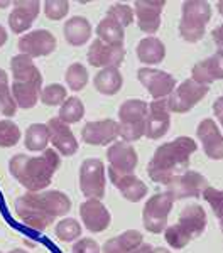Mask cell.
Returning a JSON list of instances; mask_svg holds the SVG:
<instances>
[{
  "label": "cell",
  "mask_w": 223,
  "mask_h": 253,
  "mask_svg": "<svg viewBox=\"0 0 223 253\" xmlns=\"http://www.w3.org/2000/svg\"><path fill=\"white\" fill-rule=\"evenodd\" d=\"M71 211V199L61 191H39L22 194L15 201V214L24 224L36 231L52 226L56 218Z\"/></svg>",
  "instance_id": "6da1fadb"
},
{
  "label": "cell",
  "mask_w": 223,
  "mask_h": 253,
  "mask_svg": "<svg viewBox=\"0 0 223 253\" xmlns=\"http://www.w3.org/2000/svg\"><path fill=\"white\" fill-rule=\"evenodd\" d=\"M196 149L198 145L191 137H178L159 145L147 164L149 179L168 186L174 177L188 170L189 159Z\"/></svg>",
  "instance_id": "7a4b0ae2"
},
{
  "label": "cell",
  "mask_w": 223,
  "mask_h": 253,
  "mask_svg": "<svg viewBox=\"0 0 223 253\" xmlns=\"http://www.w3.org/2000/svg\"><path fill=\"white\" fill-rule=\"evenodd\" d=\"M59 166L61 159L54 149H46L41 156L34 157L26 156V154H15L9 161L12 177L29 193L46 191Z\"/></svg>",
  "instance_id": "3957f363"
},
{
  "label": "cell",
  "mask_w": 223,
  "mask_h": 253,
  "mask_svg": "<svg viewBox=\"0 0 223 253\" xmlns=\"http://www.w3.org/2000/svg\"><path fill=\"white\" fill-rule=\"evenodd\" d=\"M212 19V5L203 0H186L181 7L179 34L186 42H198Z\"/></svg>",
  "instance_id": "277c9868"
},
{
  "label": "cell",
  "mask_w": 223,
  "mask_h": 253,
  "mask_svg": "<svg viewBox=\"0 0 223 253\" xmlns=\"http://www.w3.org/2000/svg\"><path fill=\"white\" fill-rule=\"evenodd\" d=\"M149 103L144 100H127L119 108V137L131 144L145 135V118Z\"/></svg>",
  "instance_id": "5b68a950"
},
{
  "label": "cell",
  "mask_w": 223,
  "mask_h": 253,
  "mask_svg": "<svg viewBox=\"0 0 223 253\" xmlns=\"http://www.w3.org/2000/svg\"><path fill=\"white\" fill-rule=\"evenodd\" d=\"M173 205L174 198L168 191L166 193H157L151 199H147L144 210H142V223H144V228L149 233H164Z\"/></svg>",
  "instance_id": "8992f818"
},
{
  "label": "cell",
  "mask_w": 223,
  "mask_h": 253,
  "mask_svg": "<svg viewBox=\"0 0 223 253\" xmlns=\"http://www.w3.org/2000/svg\"><path fill=\"white\" fill-rule=\"evenodd\" d=\"M80 191L87 199H103L105 166L100 159H85L80 166Z\"/></svg>",
  "instance_id": "52a82bcc"
},
{
  "label": "cell",
  "mask_w": 223,
  "mask_h": 253,
  "mask_svg": "<svg viewBox=\"0 0 223 253\" xmlns=\"http://www.w3.org/2000/svg\"><path fill=\"white\" fill-rule=\"evenodd\" d=\"M208 93V86L198 84L196 81L191 78L184 80L179 86L174 88V91L169 95L168 100V108L171 113H188L189 110L196 107L198 103L206 96Z\"/></svg>",
  "instance_id": "ba28073f"
},
{
  "label": "cell",
  "mask_w": 223,
  "mask_h": 253,
  "mask_svg": "<svg viewBox=\"0 0 223 253\" xmlns=\"http://www.w3.org/2000/svg\"><path fill=\"white\" fill-rule=\"evenodd\" d=\"M137 80L140 81V84L147 89V93L154 100L168 98L178 86L176 78L173 75L156 68H140L137 71Z\"/></svg>",
  "instance_id": "9c48e42d"
},
{
  "label": "cell",
  "mask_w": 223,
  "mask_h": 253,
  "mask_svg": "<svg viewBox=\"0 0 223 253\" xmlns=\"http://www.w3.org/2000/svg\"><path fill=\"white\" fill-rule=\"evenodd\" d=\"M56 46H58L56 38L47 29L27 32V34L20 36L17 42V49L20 51V54H27L32 59L52 54L56 51Z\"/></svg>",
  "instance_id": "30bf717a"
},
{
  "label": "cell",
  "mask_w": 223,
  "mask_h": 253,
  "mask_svg": "<svg viewBox=\"0 0 223 253\" xmlns=\"http://www.w3.org/2000/svg\"><path fill=\"white\" fill-rule=\"evenodd\" d=\"M208 186V181L203 174L196 172V170H186L169 182L168 193L173 196L174 201L184 198H200Z\"/></svg>",
  "instance_id": "8fae6325"
},
{
  "label": "cell",
  "mask_w": 223,
  "mask_h": 253,
  "mask_svg": "<svg viewBox=\"0 0 223 253\" xmlns=\"http://www.w3.org/2000/svg\"><path fill=\"white\" fill-rule=\"evenodd\" d=\"M171 126V112L168 108V100H154L149 103L147 118H145V135L151 140L164 137Z\"/></svg>",
  "instance_id": "7c38bea8"
},
{
  "label": "cell",
  "mask_w": 223,
  "mask_h": 253,
  "mask_svg": "<svg viewBox=\"0 0 223 253\" xmlns=\"http://www.w3.org/2000/svg\"><path fill=\"white\" fill-rule=\"evenodd\" d=\"M81 138L88 145H110L119 138V122L112 120V118L88 122L81 128Z\"/></svg>",
  "instance_id": "4fadbf2b"
},
{
  "label": "cell",
  "mask_w": 223,
  "mask_h": 253,
  "mask_svg": "<svg viewBox=\"0 0 223 253\" xmlns=\"http://www.w3.org/2000/svg\"><path fill=\"white\" fill-rule=\"evenodd\" d=\"M125 58L124 46H110L96 38L88 49V64L93 68H119Z\"/></svg>",
  "instance_id": "5bb4252c"
},
{
  "label": "cell",
  "mask_w": 223,
  "mask_h": 253,
  "mask_svg": "<svg viewBox=\"0 0 223 253\" xmlns=\"http://www.w3.org/2000/svg\"><path fill=\"white\" fill-rule=\"evenodd\" d=\"M47 132H49V144L54 150L64 157H71L78 152V140L71 132L70 125L61 122L58 117L47 122Z\"/></svg>",
  "instance_id": "9a60e30c"
},
{
  "label": "cell",
  "mask_w": 223,
  "mask_h": 253,
  "mask_svg": "<svg viewBox=\"0 0 223 253\" xmlns=\"http://www.w3.org/2000/svg\"><path fill=\"white\" fill-rule=\"evenodd\" d=\"M166 7L164 0H137L134 3V15L137 26L145 34H156L161 27V14Z\"/></svg>",
  "instance_id": "2e32d148"
},
{
  "label": "cell",
  "mask_w": 223,
  "mask_h": 253,
  "mask_svg": "<svg viewBox=\"0 0 223 253\" xmlns=\"http://www.w3.org/2000/svg\"><path fill=\"white\" fill-rule=\"evenodd\" d=\"M80 216L85 228L91 233H103L112 223V216L98 199H87L80 205Z\"/></svg>",
  "instance_id": "e0dca14e"
},
{
  "label": "cell",
  "mask_w": 223,
  "mask_h": 253,
  "mask_svg": "<svg viewBox=\"0 0 223 253\" xmlns=\"http://www.w3.org/2000/svg\"><path fill=\"white\" fill-rule=\"evenodd\" d=\"M196 135L200 138L203 150L206 157L212 161H222L223 159V135L213 118H205L200 122L196 128Z\"/></svg>",
  "instance_id": "ac0fdd59"
},
{
  "label": "cell",
  "mask_w": 223,
  "mask_h": 253,
  "mask_svg": "<svg viewBox=\"0 0 223 253\" xmlns=\"http://www.w3.org/2000/svg\"><path fill=\"white\" fill-rule=\"evenodd\" d=\"M14 9L9 15V27L14 34H24L31 29L32 22L41 12V2L38 0H15Z\"/></svg>",
  "instance_id": "d6986e66"
},
{
  "label": "cell",
  "mask_w": 223,
  "mask_h": 253,
  "mask_svg": "<svg viewBox=\"0 0 223 253\" xmlns=\"http://www.w3.org/2000/svg\"><path fill=\"white\" fill-rule=\"evenodd\" d=\"M107 159H108V162H110L108 169L115 170V172H120V174H134V170H135V167H137V161H139L135 149L124 140L113 142L112 145H108Z\"/></svg>",
  "instance_id": "ffe728a7"
},
{
  "label": "cell",
  "mask_w": 223,
  "mask_h": 253,
  "mask_svg": "<svg viewBox=\"0 0 223 253\" xmlns=\"http://www.w3.org/2000/svg\"><path fill=\"white\" fill-rule=\"evenodd\" d=\"M108 177H110L112 184L119 189V193L124 196V199L131 203H139L149 193L145 182L140 181L135 174H120L108 169Z\"/></svg>",
  "instance_id": "44dd1931"
},
{
  "label": "cell",
  "mask_w": 223,
  "mask_h": 253,
  "mask_svg": "<svg viewBox=\"0 0 223 253\" xmlns=\"http://www.w3.org/2000/svg\"><path fill=\"white\" fill-rule=\"evenodd\" d=\"M191 80L198 84L210 86L213 81L223 80V51L218 49L208 59L196 63L191 69Z\"/></svg>",
  "instance_id": "7402d4cb"
},
{
  "label": "cell",
  "mask_w": 223,
  "mask_h": 253,
  "mask_svg": "<svg viewBox=\"0 0 223 253\" xmlns=\"http://www.w3.org/2000/svg\"><path fill=\"white\" fill-rule=\"evenodd\" d=\"M12 96L17 105V108L29 110L34 108L39 101L41 89H43V80H26V81H14L12 83Z\"/></svg>",
  "instance_id": "603a6c76"
},
{
  "label": "cell",
  "mask_w": 223,
  "mask_h": 253,
  "mask_svg": "<svg viewBox=\"0 0 223 253\" xmlns=\"http://www.w3.org/2000/svg\"><path fill=\"white\" fill-rule=\"evenodd\" d=\"M64 39L68 44L80 47L87 44L91 38V24L83 15H75L64 22Z\"/></svg>",
  "instance_id": "cb8c5ba5"
},
{
  "label": "cell",
  "mask_w": 223,
  "mask_h": 253,
  "mask_svg": "<svg viewBox=\"0 0 223 253\" xmlns=\"http://www.w3.org/2000/svg\"><path fill=\"white\" fill-rule=\"evenodd\" d=\"M178 223L188 231L193 238L200 236L206 228V213L200 205H188L182 208Z\"/></svg>",
  "instance_id": "d4e9b609"
},
{
  "label": "cell",
  "mask_w": 223,
  "mask_h": 253,
  "mask_svg": "<svg viewBox=\"0 0 223 253\" xmlns=\"http://www.w3.org/2000/svg\"><path fill=\"white\" fill-rule=\"evenodd\" d=\"M135 54L142 64H159L166 58V46L161 39L149 36V38L139 41L135 47Z\"/></svg>",
  "instance_id": "484cf974"
},
{
  "label": "cell",
  "mask_w": 223,
  "mask_h": 253,
  "mask_svg": "<svg viewBox=\"0 0 223 253\" xmlns=\"http://www.w3.org/2000/svg\"><path fill=\"white\" fill-rule=\"evenodd\" d=\"M142 240H144V236H142L140 231L127 230L119 236H115V238L107 240L101 247V253H131L140 247Z\"/></svg>",
  "instance_id": "4316f807"
},
{
  "label": "cell",
  "mask_w": 223,
  "mask_h": 253,
  "mask_svg": "<svg viewBox=\"0 0 223 253\" xmlns=\"http://www.w3.org/2000/svg\"><path fill=\"white\" fill-rule=\"evenodd\" d=\"M93 84L98 93L105 96H113L120 91L122 84H124V78L119 68H103L93 76Z\"/></svg>",
  "instance_id": "83f0119b"
},
{
  "label": "cell",
  "mask_w": 223,
  "mask_h": 253,
  "mask_svg": "<svg viewBox=\"0 0 223 253\" xmlns=\"http://www.w3.org/2000/svg\"><path fill=\"white\" fill-rule=\"evenodd\" d=\"M10 71L14 81H26V80H43V75L34 64L32 58L27 54H15L10 59Z\"/></svg>",
  "instance_id": "f1b7e54d"
},
{
  "label": "cell",
  "mask_w": 223,
  "mask_h": 253,
  "mask_svg": "<svg viewBox=\"0 0 223 253\" xmlns=\"http://www.w3.org/2000/svg\"><path fill=\"white\" fill-rule=\"evenodd\" d=\"M96 36L100 41H103L105 44H110V46H124L125 39V31L117 20L112 17L105 15L100 20V24L96 26Z\"/></svg>",
  "instance_id": "f546056e"
},
{
  "label": "cell",
  "mask_w": 223,
  "mask_h": 253,
  "mask_svg": "<svg viewBox=\"0 0 223 253\" xmlns=\"http://www.w3.org/2000/svg\"><path fill=\"white\" fill-rule=\"evenodd\" d=\"M49 144V132L47 125L44 124H32L27 126L26 137H24V145L31 152H44Z\"/></svg>",
  "instance_id": "4dcf8cb0"
},
{
  "label": "cell",
  "mask_w": 223,
  "mask_h": 253,
  "mask_svg": "<svg viewBox=\"0 0 223 253\" xmlns=\"http://www.w3.org/2000/svg\"><path fill=\"white\" fill-rule=\"evenodd\" d=\"M85 117V105L78 96H70L66 98L63 105L59 108L58 118L64 124L71 125V124H78L81 118Z\"/></svg>",
  "instance_id": "1f68e13d"
},
{
  "label": "cell",
  "mask_w": 223,
  "mask_h": 253,
  "mask_svg": "<svg viewBox=\"0 0 223 253\" xmlns=\"http://www.w3.org/2000/svg\"><path fill=\"white\" fill-rule=\"evenodd\" d=\"M0 112L3 117L10 118L17 112V105L12 96V89L9 84V76L3 69H0Z\"/></svg>",
  "instance_id": "d6a6232c"
},
{
  "label": "cell",
  "mask_w": 223,
  "mask_h": 253,
  "mask_svg": "<svg viewBox=\"0 0 223 253\" xmlns=\"http://www.w3.org/2000/svg\"><path fill=\"white\" fill-rule=\"evenodd\" d=\"M66 84L71 91H81L88 84V69L81 63H73L68 66L66 75H64Z\"/></svg>",
  "instance_id": "836d02e7"
},
{
  "label": "cell",
  "mask_w": 223,
  "mask_h": 253,
  "mask_svg": "<svg viewBox=\"0 0 223 253\" xmlns=\"http://www.w3.org/2000/svg\"><path fill=\"white\" fill-rule=\"evenodd\" d=\"M81 224L75 218H64L54 226V235L61 242H75L81 236Z\"/></svg>",
  "instance_id": "e575fe53"
},
{
  "label": "cell",
  "mask_w": 223,
  "mask_h": 253,
  "mask_svg": "<svg viewBox=\"0 0 223 253\" xmlns=\"http://www.w3.org/2000/svg\"><path fill=\"white\" fill-rule=\"evenodd\" d=\"M164 240L169 247L174 248V250H181V248H184L186 245L191 242L193 236L189 235L179 223H174V224H171V226H166Z\"/></svg>",
  "instance_id": "d590c367"
},
{
  "label": "cell",
  "mask_w": 223,
  "mask_h": 253,
  "mask_svg": "<svg viewBox=\"0 0 223 253\" xmlns=\"http://www.w3.org/2000/svg\"><path fill=\"white\" fill-rule=\"evenodd\" d=\"M68 98V91L63 84L59 83H52V84H47L41 89V95H39V100L43 101L44 105L47 107H58V105H63Z\"/></svg>",
  "instance_id": "8d00e7d4"
},
{
  "label": "cell",
  "mask_w": 223,
  "mask_h": 253,
  "mask_svg": "<svg viewBox=\"0 0 223 253\" xmlns=\"http://www.w3.org/2000/svg\"><path fill=\"white\" fill-rule=\"evenodd\" d=\"M20 140V128L12 120H0V147L9 149Z\"/></svg>",
  "instance_id": "74e56055"
},
{
  "label": "cell",
  "mask_w": 223,
  "mask_h": 253,
  "mask_svg": "<svg viewBox=\"0 0 223 253\" xmlns=\"http://www.w3.org/2000/svg\"><path fill=\"white\" fill-rule=\"evenodd\" d=\"M107 17H112L113 20H117L125 29V27H129L134 22V9L125 5V3H113V5L108 7Z\"/></svg>",
  "instance_id": "f35d334b"
},
{
  "label": "cell",
  "mask_w": 223,
  "mask_h": 253,
  "mask_svg": "<svg viewBox=\"0 0 223 253\" xmlns=\"http://www.w3.org/2000/svg\"><path fill=\"white\" fill-rule=\"evenodd\" d=\"M70 12V2L68 0H47L44 2V15L49 20H61Z\"/></svg>",
  "instance_id": "ab89813d"
},
{
  "label": "cell",
  "mask_w": 223,
  "mask_h": 253,
  "mask_svg": "<svg viewBox=\"0 0 223 253\" xmlns=\"http://www.w3.org/2000/svg\"><path fill=\"white\" fill-rule=\"evenodd\" d=\"M201 196H203V199L210 205V208H212L215 216L220 219L223 216V191L215 189V187L208 186L205 191H203Z\"/></svg>",
  "instance_id": "60d3db41"
},
{
  "label": "cell",
  "mask_w": 223,
  "mask_h": 253,
  "mask_svg": "<svg viewBox=\"0 0 223 253\" xmlns=\"http://www.w3.org/2000/svg\"><path fill=\"white\" fill-rule=\"evenodd\" d=\"M71 253H101V248L93 238H81L73 243Z\"/></svg>",
  "instance_id": "b9f144b4"
},
{
  "label": "cell",
  "mask_w": 223,
  "mask_h": 253,
  "mask_svg": "<svg viewBox=\"0 0 223 253\" xmlns=\"http://www.w3.org/2000/svg\"><path fill=\"white\" fill-rule=\"evenodd\" d=\"M213 113H215V117L220 120V125H222V128H223V96H220V98H217V100H215Z\"/></svg>",
  "instance_id": "7bdbcfd3"
},
{
  "label": "cell",
  "mask_w": 223,
  "mask_h": 253,
  "mask_svg": "<svg viewBox=\"0 0 223 253\" xmlns=\"http://www.w3.org/2000/svg\"><path fill=\"white\" fill-rule=\"evenodd\" d=\"M212 38L215 41V44L218 46V49L223 51V24H220L218 27H215L213 32H212Z\"/></svg>",
  "instance_id": "ee69618b"
},
{
  "label": "cell",
  "mask_w": 223,
  "mask_h": 253,
  "mask_svg": "<svg viewBox=\"0 0 223 253\" xmlns=\"http://www.w3.org/2000/svg\"><path fill=\"white\" fill-rule=\"evenodd\" d=\"M152 250L154 248L149 243H142L139 248H135V250L131 252V253H152Z\"/></svg>",
  "instance_id": "f6af8a7d"
},
{
  "label": "cell",
  "mask_w": 223,
  "mask_h": 253,
  "mask_svg": "<svg viewBox=\"0 0 223 253\" xmlns=\"http://www.w3.org/2000/svg\"><path fill=\"white\" fill-rule=\"evenodd\" d=\"M7 39H9V34H7L5 27L0 24V47H3V44L7 42Z\"/></svg>",
  "instance_id": "bcb514c9"
},
{
  "label": "cell",
  "mask_w": 223,
  "mask_h": 253,
  "mask_svg": "<svg viewBox=\"0 0 223 253\" xmlns=\"http://www.w3.org/2000/svg\"><path fill=\"white\" fill-rule=\"evenodd\" d=\"M152 253H171L168 250V248H164V247H157V248H154Z\"/></svg>",
  "instance_id": "7dc6e473"
},
{
  "label": "cell",
  "mask_w": 223,
  "mask_h": 253,
  "mask_svg": "<svg viewBox=\"0 0 223 253\" xmlns=\"http://www.w3.org/2000/svg\"><path fill=\"white\" fill-rule=\"evenodd\" d=\"M217 9H218V12H220V15L223 17V0H220V2H217Z\"/></svg>",
  "instance_id": "c3c4849f"
},
{
  "label": "cell",
  "mask_w": 223,
  "mask_h": 253,
  "mask_svg": "<svg viewBox=\"0 0 223 253\" xmlns=\"http://www.w3.org/2000/svg\"><path fill=\"white\" fill-rule=\"evenodd\" d=\"M9 253H29V252L24 250V248H14V250H10Z\"/></svg>",
  "instance_id": "681fc988"
},
{
  "label": "cell",
  "mask_w": 223,
  "mask_h": 253,
  "mask_svg": "<svg viewBox=\"0 0 223 253\" xmlns=\"http://www.w3.org/2000/svg\"><path fill=\"white\" fill-rule=\"evenodd\" d=\"M7 5H10V2H0V7H7Z\"/></svg>",
  "instance_id": "f907efd6"
},
{
  "label": "cell",
  "mask_w": 223,
  "mask_h": 253,
  "mask_svg": "<svg viewBox=\"0 0 223 253\" xmlns=\"http://www.w3.org/2000/svg\"><path fill=\"white\" fill-rule=\"evenodd\" d=\"M220 226H222V231H223V216L220 218Z\"/></svg>",
  "instance_id": "816d5d0a"
}]
</instances>
